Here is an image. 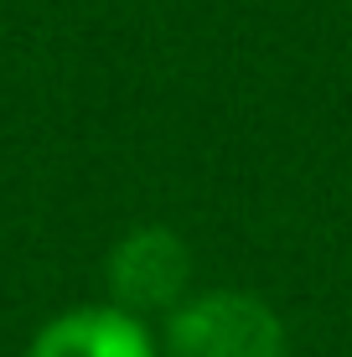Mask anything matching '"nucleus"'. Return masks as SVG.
<instances>
[{
  "label": "nucleus",
  "mask_w": 352,
  "mask_h": 357,
  "mask_svg": "<svg viewBox=\"0 0 352 357\" xmlns=\"http://www.w3.org/2000/svg\"><path fill=\"white\" fill-rule=\"evenodd\" d=\"M161 357H290L285 321L249 290H197L166 316Z\"/></svg>",
  "instance_id": "1"
},
{
  "label": "nucleus",
  "mask_w": 352,
  "mask_h": 357,
  "mask_svg": "<svg viewBox=\"0 0 352 357\" xmlns=\"http://www.w3.org/2000/svg\"><path fill=\"white\" fill-rule=\"evenodd\" d=\"M109 301L130 316H171L192 295V249L176 228L166 223H140L109 249L104 259Z\"/></svg>",
  "instance_id": "2"
},
{
  "label": "nucleus",
  "mask_w": 352,
  "mask_h": 357,
  "mask_svg": "<svg viewBox=\"0 0 352 357\" xmlns=\"http://www.w3.org/2000/svg\"><path fill=\"white\" fill-rule=\"evenodd\" d=\"M26 357H161V342H155L151 321L104 301V305H72V311L42 321Z\"/></svg>",
  "instance_id": "3"
}]
</instances>
